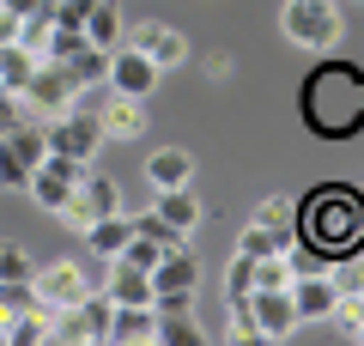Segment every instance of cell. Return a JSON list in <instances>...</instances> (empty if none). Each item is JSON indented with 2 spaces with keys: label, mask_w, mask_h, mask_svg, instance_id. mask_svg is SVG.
I'll return each instance as SVG.
<instances>
[{
  "label": "cell",
  "mask_w": 364,
  "mask_h": 346,
  "mask_svg": "<svg viewBox=\"0 0 364 346\" xmlns=\"http://www.w3.org/2000/svg\"><path fill=\"white\" fill-rule=\"evenodd\" d=\"M298 243L310 256H322L328 268L364 256V189H352V182L310 189L298 201Z\"/></svg>",
  "instance_id": "1"
},
{
  "label": "cell",
  "mask_w": 364,
  "mask_h": 346,
  "mask_svg": "<svg viewBox=\"0 0 364 346\" xmlns=\"http://www.w3.org/2000/svg\"><path fill=\"white\" fill-rule=\"evenodd\" d=\"M304 128L322 134V140H352L364 128V67L358 61H316L310 79L298 91Z\"/></svg>",
  "instance_id": "2"
},
{
  "label": "cell",
  "mask_w": 364,
  "mask_h": 346,
  "mask_svg": "<svg viewBox=\"0 0 364 346\" xmlns=\"http://www.w3.org/2000/svg\"><path fill=\"white\" fill-rule=\"evenodd\" d=\"M279 31H286V43H298V49L328 55L346 37V19H340L334 0H286V6H279Z\"/></svg>",
  "instance_id": "3"
},
{
  "label": "cell",
  "mask_w": 364,
  "mask_h": 346,
  "mask_svg": "<svg viewBox=\"0 0 364 346\" xmlns=\"http://www.w3.org/2000/svg\"><path fill=\"white\" fill-rule=\"evenodd\" d=\"M73 98H79V85L67 79V67H61V61H37L31 85L18 91V103H25L31 122H55L61 110H73Z\"/></svg>",
  "instance_id": "4"
},
{
  "label": "cell",
  "mask_w": 364,
  "mask_h": 346,
  "mask_svg": "<svg viewBox=\"0 0 364 346\" xmlns=\"http://www.w3.org/2000/svg\"><path fill=\"white\" fill-rule=\"evenodd\" d=\"M104 213H122V189H116L109 177H97V170H85L79 189L61 201V213H55V219H61L67 231H85L91 219H104Z\"/></svg>",
  "instance_id": "5"
},
{
  "label": "cell",
  "mask_w": 364,
  "mask_h": 346,
  "mask_svg": "<svg viewBox=\"0 0 364 346\" xmlns=\"http://www.w3.org/2000/svg\"><path fill=\"white\" fill-rule=\"evenodd\" d=\"M43 140H49V152H67V158H79V164H91L97 146H104V128H97L91 110H61L55 122H43Z\"/></svg>",
  "instance_id": "6"
},
{
  "label": "cell",
  "mask_w": 364,
  "mask_h": 346,
  "mask_svg": "<svg viewBox=\"0 0 364 346\" xmlns=\"http://www.w3.org/2000/svg\"><path fill=\"white\" fill-rule=\"evenodd\" d=\"M91 164H79V158H67V152H43V164L31 170V182H25V194L37 206H49V213H61V201L79 189V177H85Z\"/></svg>",
  "instance_id": "7"
},
{
  "label": "cell",
  "mask_w": 364,
  "mask_h": 346,
  "mask_svg": "<svg viewBox=\"0 0 364 346\" xmlns=\"http://www.w3.org/2000/svg\"><path fill=\"white\" fill-rule=\"evenodd\" d=\"M31 292H37V304L49 310H73L79 298H85V280H79V261H43V268H31Z\"/></svg>",
  "instance_id": "8"
},
{
  "label": "cell",
  "mask_w": 364,
  "mask_h": 346,
  "mask_svg": "<svg viewBox=\"0 0 364 346\" xmlns=\"http://www.w3.org/2000/svg\"><path fill=\"white\" fill-rule=\"evenodd\" d=\"M97 128H104V140H140L146 128H152V115H146V98H122V91L104 85V98H97Z\"/></svg>",
  "instance_id": "9"
},
{
  "label": "cell",
  "mask_w": 364,
  "mask_h": 346,
  "mask_svg": "<svg viewBox=\"0 0 364 346\" xmlns=\"http://www.w3.org/2000/svg\"><path fill=\"white\" fill-rule=\"evenodd\" d=\"M122 43H128V49H140L146 61L158 67V73H164V67H182V61H188V37H182L176 25H158V19L134 25V31H128Z\"/></svg>",
  "instance_id": "10"
},
{
  "label": "cell",
  "mask_w": 364,
  "mask_h": 346,
  "mask_svg": "<svg viewBox=\"0 0 364 346\" xmlns=\"http://www.w3.org/2000/svg\"><path fill=\"white\" fill-rule=\"evenodd\" d=\"M291 310H298V322H328L334 316V304H340V285H334V273L328 268H316V273H291Z\"/></svg>",
  "instance_id": "11"
},
{
  "label": "cell",
  "mask_w": 364,
  "mask_h": 346,
  "mask_svg": "<svg viewBox=\"0 0 364 346\" xmlns=\"http://www.w3.org/2000/svg\"><path fill=\"white\" fill-rule=\"evenodd\" d=\"M104 85L109 91H122V98H152V85H158V67L146 61L140 49H109V73H104Z\"/></svg>",
  "instance_id": "12"
},
{
  "label": "cell",
  "mask_w": 364,
  "mask_h": 346,
  "mask_svg": "<svg viewBox=\"0 0 364 346\" xmlns=\"http://www.w3.org/2000/svg\"><path fill=\"white\" fill-rule=\"evenodd\" d=\"M249 322H255L261 340H286L298 328V310H291V292H249Z\"/></svg>",
  "instance_id": "13"
},
{
  "label": "cell",
  "mask_w": 364,
  "mask_h": 346,
  "mask_svg": "<svg viewBox=\"0 0 364 346\" xmlns=\"http://www.w3.org/2000/svg\"><path fill=\"white\" fill-rule=\"evenodd\" d=\"M195 285H200V261L188 256V243L158 256V268H152V298H176V292H195Z\"/></svg>",
  "instance_id": "14"
},
{
  "label": "cell",
  "mask_w": 364,
  "mask_h": 346,
  "mask_svg": "<svg viewBox=\"0 0 364 346\" xmlns=\"http://www.w3.org/2000/svg\"><path fill=\"white\" fill-rule=\"evenodd\" d=\"M128 213H104V219H91L85 231H79V237H85V249L91 256H104V261H116L122 249H128Z\"/></svg>",
  "instance_id": "15"
},
{
  "label": "cell",
  "mask_w": 364,
  "mask_h": 346,
  "mask_svg": "<svg viewBox=\"0 0 364 346\" xmlns=\"http://www.w3.org/2000/svg\"><path fill=\"white\" fill-rule=\"evenodd\" d=\"M188 177H195V158L182 152V146H158L146 158V182L152 189H188Z\"/></svg>",
  "instance_id": "16"
},
{
  "label": "cell",
  "mask_w": 364,
  "mask_h": 346,
  "mask_svg": "<svg viewBox=\"0 0 364 346\" xmlns=\"http://www.w3.org/2000/svg\"><path fill=\"white\" fill-rule=\"evenodd\" d=\"M109 340L116 346H152V304H116L109 310Z\"/></svg>",
  "instance_id": "17"
},
{
  "label": "cell",
  "mask_w": 364,
  "mask_h": 346,
  "mask_svg": "<svg viewBox=\"0 0 364 346\" xmlns=\"http://www.w3.org/2000/svg\"><path fill=\"white\" fill-rule=\"evenodd\" d=\"M109 304H152V273L128 268V261H109Z\"/></svg>",
  "instance_id": "18"
},
{
  "label": "cell",
  "mask_w": 364,
  "mask_h": 346,
  "mask_svg": "<svg viewBox=\"0 0 364 346\" xmlns=\"http://www.w3.org/2000/svg\"><path fill=\"white\" fill-rule=\"evenodd\" d=\"M152 213L164 219V225H176L182 237H188V231L200 225V201L188 189H158V201H152Z\"/></svg>",
  "instance_id": "19"
},
{
  "label": "cell",
  "mask_w": 364,
  "mask_h": 346,
  "mask_svg": "<svg viewBox=\"0 0 364 346\" xmlns=\"http://www.w3.org/2000/svg\"><path fill=\"white\" fill-rule=\"evenodd\" d=\"M31 73H37V55L25 49V43H0V91H25L31 85Z\"/></svg>",
  "instance_id": "20"
},
{
  "label": "cell",
  "mask_w": 364,
  "mask_h": 346,
  "mask_svg": "<svg viewBox=\"0 0 364 346\" xmlns=\"http://www.w3.org/2000/svg\"><path fill=\"white\" fill-rule=\"evenodd\" d=\"M122 13H116V0H97L91 6V19H85V43H97V49H122Z\"/></svg>",
  "instance_id": "21"
},
{
  "label": "cell",
  "mask_w": 364,
  "mask_h": 346,
  "mask_svg": "<svg viewBox=\"0 0 364 346\" xmlns=\"http://www.w3.org/2000/svg\"><path fill=\"white\" fill-rule=\"evenodd\" d=\"M249 225H267V231H279V237H298V201H291V194H267V201L249 213Z\"/></svg>",
  "instance_id": "22"
},
{
  "label": "cell",
  "mask_w": 364,
  "mask_h": 346,
  "mask_svg": "<svg viewBox=\"0 0 364 346\" xmlns=\"http://www.w3.org/2000/svg\"><path fill=\"white\" fill-rule=\"evenodd\" d=\"M67 79H73V85H97V79L109 73V49H97V43H79L73 55H67Z\"/></svg>",
  "instance_id": "23"
},
{
  "label": "cell",
  "mask_w": 364,
  "mask_h": 346,
  "mask_svg": "<svg viewBox=\"0 0 364 346\" xmlns=\"http://www.w3.org/2000/svg\"><path fill=\"white\" fill-rule=\"evenodd\" d=\"M291 243H298V237H279V231H267V225H243V237H237V256L261 261V256H286Z\"/></svg>",
  "instance_id": "24"
},
{
  "label": "cell",
  "mask_w": 364,
  "mask_h": 346,
  "mask_svg": "<svg viewBox=\"0 0 364 346\" xmlns=\"http://www.w3.org/2000/svg\"><path fill=\"white\" fill-rule=\"evenodd\" d=\"M249 285H255V292H286V285H291V261H286V256L249 261Z\"/></svg>",
  "instance_id": "25"
},
{
  "label": "cell",
  "mask_w": 364,
  "mask_h": 346,
  "mask_svg": "<svg viewBox=\"0 0 364 346\" xmlns=\"http://www.w3.org/2000/svg\"><path fill=\"white\" fill-rule=\"evenodd\" d=\"M6 340H13V346H43V340H49V310H25V316H13V322H6Z\"/></svg>",
  "instance_id": "26"
},
{
  "label": "cell",
  "mask_w": 364,
  "mask_h": 346,
  "mask_svg": "<svg viewBox=\"0 0 364 346\" xmlns=\"http://www.w3.org/2000/svg\"><path fill=\"white\" fill-rule=\"evenodd\" d=\"M25 310H37V292H31V280H0V328L13 316H25Z\"/></svg>",
  "instance_id": "27"
},
{
  "label": "cell",
  "mask_w": 364,
  "mask_h": 346,
  "mask_svg": "<svg viewBox=\"0 0 364 346\" xmlns=\"http://www.w3.org/2000/svg\"><path fill=\"white\" fill-rule=\"evenodd\" d=\"M328 322H334L346 340H364V298L358 292H340V304H334V316H328Z\"/></svg>",
  "instance_id": "28"
},
{
  "label": "cell",
  "mask_w": 364,
  "mask_h": 346,
  "mask_svg": "<svg viewBox=\"0 0 364 346\" xmlns=\"http://www.w3.org/2000/svg\"><path fill=\"white\" fill-rule=\"evenodd\" d=\"M158 256H164V243H158V237H146V231H128V249H122L116 261H128V268H146V273H152V268H158Z\"/></svg>",
  "instance_id": "29"
},
{
  "label": "cell",
  "mask_w": 364,
  "mask_h": 346,
  "mask_svg": "<svg viewBox=\"0 0 364 346\" xmlns=\"http://www.w3.org/2000/svg\"><path fill=\"white\" fill-rule=\"evenodd\" d=\"M49 37H55V19H49V6H43V13L18 19V37H13V43H25L31 55H43V49H49Z\"/></svg>",
  "instance_id": "30"
},
{
  "label": "cell",
  "mask_w": 364,
  "mask_h": 346,
  "mask_svg": "<svg viewBox=\"0 0 364 346\" xmlns=\"http://www.w3.org/2000/svg\"><path fill=\"white\" fill-rule=\"evenodd\" d=\"M25 182H31V164L0 140V189H18V194H25Z\"/></svg>",
  "instance_id": "31"
},
{
  "label": "cell",
  "mask_w": 364,
  "mask_h": 346,
  "mask_svg": "<svg viewBox=\"0 0 364 346\" xmlns=\"http://www.w3.org/2000/svg\"><path fill=\"white\" fill-rule=\"evenodd\" d=\"M255 285H249V256H231V268H225V304L231 298H249Z\"/></svg>",
  "instance_id": "32"
},
{
  "label": "cell",
  "mask_w": 364,
  "mask_h": 346,
  "mask_svg": "<svg viewBox=\"0 0 364 346\" xmlns=\"http://www.w3.org/2000/svg\"><path fill=\"white\" fill-rule=\"evenodd\" d=\"M0 280H31V256L18 243H0Z\"/></svg>",
  "instance_id": "33"
},
{
  "label": "cell",
  "mask_w": 364,
  "mask_h": 346,
  "mask_svg": "<svg viewBox=\"0 0 364 346\" xmlns=\"http://www.w3.org/2000/svg\"><path fill=\"white\" fill-rule=\"evenodd\" d=\"M79 280H85V292H104V285H109V261H104V256H91L85 268H79Z\"/></svg>",
  "instance_id": "34"
},
{
  "label": "cell",
  "mask_w": 364,
  "mask_h": 346,
  "mask_svg": "<svg viewBox=\"0 0 364 346\" xmlns=\"http://www.w3.org/2000/svg\"><path fill=\"white\" fill-rule=\"evenodd\" d=\"M49 0H0V13H13V19H31V13H43Z\"/></svg>",
  "instance_id": "35"
},
{
  "label": "cell",
  "mask_w": 364,
  "mask_h": 346,
  "mask_svg": "<svg viewBox=\"0 0 364 346\" xmlns=\"http://www.w3.org/2000/svg\"><path fill=\"white\" fill-rule=\"evenodd\" d=\"M207 73H213V79H231L237 67H231V55H213V61H207Z\"/></svg>",
  "instance_id": "36"
}]
</instances>
